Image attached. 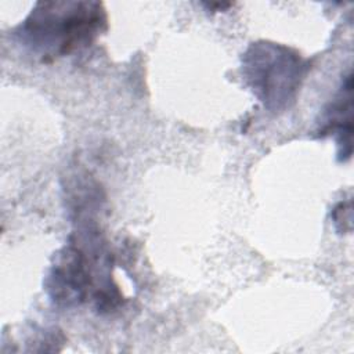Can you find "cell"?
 <instances>
[{
  "label": "cell",
  "mask_w": 354,
  "mask_h": 354,
  "mask_svg": "<svg viewBox=\"0 0 354 354\" xmlns=\"http://www.w3.org/2000/svg\"><path fill=\"white\" fill-rule=\"evenodd\" d=\"M303 59L292 50L256 43L245 55V75L253 93L270 109H281L295 98L304 75Z\"/></svg>",
  "instance_id": "obj_2"
},
{
  "label": "cell",
  "mask_w": 354,
  "mask_h": 354,
  "mask_svg": "<svg viewBox=\"0 0 354 354\" xmlns=\"http://www.w3.org/2000/svg\"><path fill=\"white\" fill-rule=\"evenodd\" d=\"M95 259L77 242L68 243L51 267L47 289L61 306H79L86 301L94 282Z\"/></svg>",
  "instance_id": "obj_3"
},
{
  "label": "cell",
  "mask_w": 354,
  "mask_h": 354,
  "mask_svg": "<svg viewBox=\"0 0 354 354\" xmlns=\"http://www.w3.org/2000/svg\"><path fill=\"white\" fill-rule=\"evenodd\" d=\"M106 17L98 3H39L18 35L41 59L66 55L90 44L105 29Z\"/></svg>",
  "instance_id": "obj_1"
}]
</instances>
